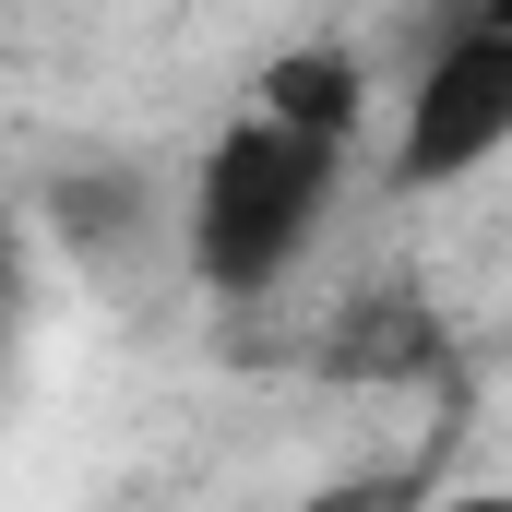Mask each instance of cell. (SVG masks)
Segmentation results:
<instances>
[{
	"label": "cell",
	"instance_id": "obj_4",
	"mask_svg": "<svg viewBox=\"0 0 512 512\" xmlns=\"http://www.w3.org/2000/svg\"><path fill=\"white\" fill-rule=\"evenodd\" d=\"M429 512H512V489H453V501H429Z\"/></svg>",
	"mask_w": 512,
	"mask_h": 512
},
{
	"label": "cell",
	"instance_id": "obj_1",
	"mask_svg": "<svg viewBox=\"0 0 512 512\" xmlns=\"http://www.w3.org/2000/svg\"><path fill=\"white\" fill-rule=\"evenodd\" d=\"M346 155H358V143H334V131H298V120H274V108H239V120L203 143L191 191H179V251H191V274H203L215 298L286 286V274L310 262V239L334 227V203H346Z\"/></svg>",
	"mask_w": 512,
	"mask_h": 512
},
{
	"label": "cell",
	"instance_id": "obj_3",
	"mask_svg": "<svg viewBox=\"0 0 512 512\" xmlns=\"http://www.w3.org/2000/svg\"><path fill=\"white\" fill-rule=\"evenodd\" d=\"M251 108H274V120H298V131H334V143H358V120H370V72H358V48H346V36H322V48H286V60L262 72Z\"/></svg>",
	"mask_w": 512,
	"mask_h": 512
},
{
	"label": "cell",
	"instance_id": "obj_2",
	"mask_svg": "<svg viewBox=\"0 0 512 512\" xmlns=\"http://www.w3.org/2000/svg\"><path fill=\"white\" fill-rule=\"evenodd\" d=\"M512 155V12H465L429 36L405 120H393V191H453Z\"/></svg>",
	"mask_w": 512,
	"mask_h": 512
}]
</instances>
